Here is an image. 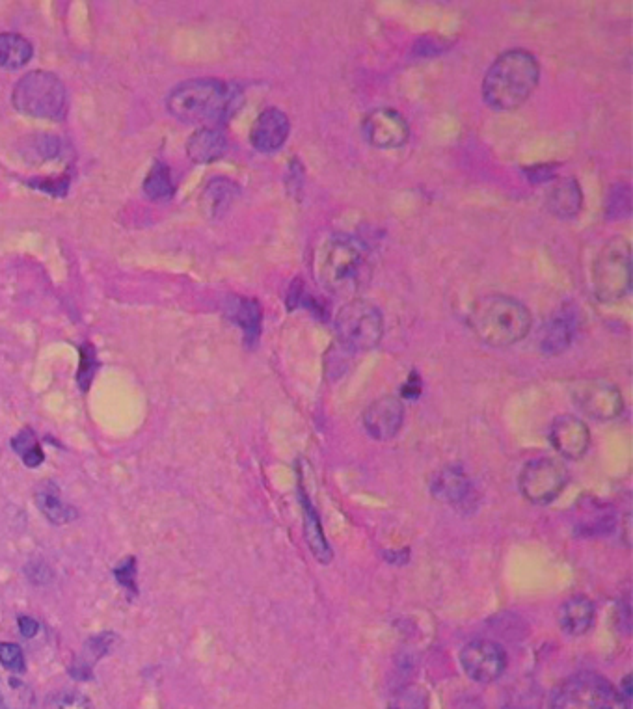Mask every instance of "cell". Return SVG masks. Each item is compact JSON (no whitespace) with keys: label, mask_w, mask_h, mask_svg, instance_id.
Returning a JSON list of instances; mask_svg holds the SVG:
<instances>
[{"label":"cell","mask_w":633,"mask_h":709,"mask_svg":"<svg viewBox=\"0 0 633 709\" xmlns=\"http://www.w3.org/2000/svg\"><path fill=\"white\" fill-rule=\"evenodd\" d=\"M302 181H304V166L297 159H293L287 172V188L291 192H298L302 190Z\"/></svg>","instance_id":"obj_38"},{"label":"cell","mask_w":633,"mask_h":709,"mask_svg":"<svg viewBox=\"0 0 633 709\" xmlns=\"http://www.w3.org/2000/svg\"><path fill=\"white\" fill-rule=\"evenodd\" d=\"M540 81L539 60L524 49L499 54L483 79V99L499 112L516 110L537 90Z\"/></svg>","instance_id":"obj_3"},{"label":"cell","mask_w":633,"mask_h":709,"mask_svg":"<svg viewBox=\"0 0 633 709\" xmlns=\"http://www.w3.org/2000/svg\"><path fill=\"white\" fill-rule=\"evenodd\" d=\"M36 503H38V507L43 512V516L49 522L56 523V525H66V523L73 522L79 516L77 510L62 501L58 488L51 482L43 484L40 490L36 492Z\"/></svg>","instance_id":"obj_23"},{"label":"cell","mask_w":633,"mask_h":709,"mask_svg":"<svg viewBox=\"0 0 633 709\" xmlns=\"http://www.w3.org/2000/svg\"><path fill=\"white\" fill-rule=\"evenodd\" d=\"M431 490L436 499L462 512H472L477 505L475 486L460 468L440 469L432 477Z\"/></svg>","instance_id":"obj_13"},{"label":"cell","mask_w":633,"mask_h":709,"mask_svg":"<svg viewBox=\"0 0 633 709\" xmlns=\"http://www.w3.org/2000/svg\"><path fill=\"white\" fill-rule=\"evenodd\" d=\"M95 365H97V360H95V350L92 345H82L81 348V367H79V375H77V380H79V386H81L84 391L90 386L92 378L95 375Z\"/></svg>","instance_id":"obj_34"},{"label":"cell","mask_w":633,"mask_h":709,"mask_svg":"<svg viewBox=\"0 0 633 709\" xmlns=\"http://www.w3.org/2000/svg\"><path fill=\"white\" fill-rule=\"evenodd\" d=\"M386 709H429V695L421 685L410 683L393 693Z\"/></svg>","instance_id":"obj_30"},{"label":"cell","mask_w":633,"mask_h":709,"mask_svg":"<svg viewBox=\"0 0 633 709\" xmlns=\"http://www.w3.org/2000/svg\"><path fill=\"white\" fill-rule=\"evenodd\" d=\"M241 99V90L229 82L194 79L176 86L166 99V107L177 120L215 129L237 112Z\"/></svg>","instance_id":"obj_1"},{"label":"cell","mask_w":633,"mask_h":709,"mask_svg":"<svg viewBox=\"0 0 633 709\" xmlns=\"http://www.w3.org/2000/svg\"><path fill=\"white\" fill-rule=\"evenodd\" d=\"M0 665L12 672H23L25 656L21 648L14 643H0Z\"/></svg>","instance_id":"obj_33"},{"label":"cell","mask_w":633,"mask_h":709,"mask_svg":"<svg viewBox=\"0 0 633 709\" xmlns=\"http://www.w3.org/2000/svg\"><path fill=\"white\" fill-rule=\"evenodd\" d=\"M15 453L21 456V460L27 464L28 468H36L43 462V451L40 443L36 440L34 432L30 429H23L12 442Z\"/></svg>","instance_id":"obj_31"},{"label":"cell","mask_w":633,"mask_h":709,"mask_svg":"<svg viewBox=\"0 0 633 709\" xmlns=\"http://www.w3.org/2000/svg\"><path fill=\"white\" fill-rule=\"evenodd\" d=\"M401 395L405 399H418L421 395V378H419L418 373H412L408 376L405 386L401 389Z\"/></svg>","instance_id":"obj_40"},{"label":"cell","mask_w":633,"mask_h":709,"mask_svg":"<svg viewBox=\"0 0 633 709\" xmlns=\"http://www.w3.org/2000/svg\"><path fill=\"white\" fill-rule=\"evenodd\" d=\"M572 401L581 414L596 421H613L624 410V399L617 386L607 380H576L570 389Z\"/></svg>","instance_id":"obj_10"},{"label":"cell","mask_w":633,"mask_h":709,"mask_svg":"<svg viewBox=\"0 0 633 709\" xmlns=\"http://www.w3.org/2000/svg\"><path fill=\"white\" fill-rule=\"evenodd\" d=\"M12 103L32 118L58 121L68 112V92L54 73L30 71L15 84Z\"/></svg>","instance_id":"obj_5"},{"label":"cell","mask_w":633,"mask_h":709,"mask_svg":"<svg viewBox=\"0 0 633 709\" xmlns=\"http://www.w3.org/2000/svg\"><path fill=\"white\" fill-rule=\"evenodd\" d=\"M632 287V246L622 237L604 244L593 263L594 296L602 304H615Z\"/></svg>","instance_id":"obj_6"},{"label":"cell","mask_w":633,"mask_h":709,"mask_svg":"<svg viewBox=\"0 0 633 709\" xmlns=\"http://www.w3.org/2000/svg\"><path fill=\"white\" fill-rule=\"evenodd\" d=\"M34 691L28 683L6 676L0 678V709H32Z\"/></svg>","instance_id":"obj_26"},{"label":"cell","mask_w":633,"mask_h":709,"mask_svg":"<svg viewBox=\"0 0 633 709\" xmlns=\"http://www.w3.org/2000/svg\"><path fill=\"white\" fill-rule=\"evenodd\" d=\"M229 317L243 330L246 345H256L261 335L263 311L259 302L246 296H231L228 304Z\"/></svg>","instance_id":"obj_19"},{"label":"cell","mask_w":633,"mask_h":709,"mask_svg":"<svg viewBox=\"0 0 633 709\" xmlns=\"http://www.w3.org/2000/svg\"><path fill=\"white\" fill-rule=\"evenodd\" d=\"M607 213L613 218L630 215V188L617 187L607 203Z\"/></svg>","instance_id":"obj_35"},{"label":"cell","mask_w":633,"mask_h":709,"mask_svg":"<svg viewBox=\"0 0 633 709\" xmlns=\"http://www.w3.org/2000/svg\"><path fill=\"white\" fill-rule=\"evenodd\" d=\"M291 133V121L280 108H265L250 129V144L259 153H276Z\"/></svg>","instance_id":"obj_16"},{"label":"cell","mask_w":633,"mask_h":709,"mask_svg":"<svg viewBox=\"0 0 633 709\" xmlns=\"http://www.w3.org/2000/svg\"><path fill=\"white\" fill-rule=\"evenodd\" d=\"M302 512H304V535H306L308 548L317 561L328 564L332 561V549L324 536L323 523L317 510L313 509L310 499L304 494H302Z\"/></svg>","instance_id":"obj_22"},{"label":"cell","mask_w":633,"mask_h":709,"mask_svg":"<svg viewBox=\"0 0 633 709\" xmlns=\"http://www.w3.org/2000/svg\"><path fill=\"white\" fill-rule=\"evenodd\" d=\"M116 579L122 583L125 589L136 594V562L135 559H125V561L116 568Z\"/></svg>","instance_id":"obj_37"},{"label":"cell","mask_w":633,"mask_h":709,"mask_svg":"<svg viewBox=\"0 0 633 709\" xmlns=\"http://www.w3.org/2000/svg\"><path fill=\"white\" fill-rule=\"evenodd\" d=\"M336 332L343 347L352 352H369L384 337L382 311L369 300L352 298L337 313Z\"/></svg>","instance_id":"obj_8"},{"label":"cell","mask_w":633,"mask_h":709,"mask_svg":"<svg viewBox=\"0 0 633 709\" xmlns=\"http://www.w3.org/2000/svg\"><path fill=\"white\" fill-rule=\"evenodd\" d=\"M43 709H94L92 704L73 691H64V693H56V695L47 698L45 708Z\"/></svg>","instance_id":"obj_32"},{"label":"cell","mask_w":633,"mask_h":709,"mask_svg":"<svg viewBox=\"0 0 633 709\" xmlns=\"http://www.w3.org/2000/svg\"><path fill=\"white\" fill-rule=\"evenodd\" d=\"M235 196H237L235 183H231L229 179H213L203 192V209L207 211V215L216 218L228 209L229 203Z\"/></svg>","instance_id":"obj_27"},{"label":"cell","mask_w":633,"mask_h":709,"mask_svg":"<svg viewBox=\"0 0 633 709\" xmlns=\"http://www.w3.org/2000/svg\"><path fill=\"white\" fill-rule=\"evenodd\" d=\"M613 512L607 505L600 503H589L585 507H581L578 512V525L576 529L580 533H589V535H598V533H609V529H613Z\"/></svg>","instance_id":"obj_28"},{"label":"cell","mask_w":633,"mask_h":709,"mask_svg":"<svg viewBox=\"0 0 633 709\" xmlns=\"http://www.w3.org/2000/svg\"><path fill=\"white\" fill-rule=\"evenodd\" d=\"M533 317L520 300L511 296L479 298L468 313V326L488 347L505 348L520 343L531 330Z\"/></svg>","instance_id":"obj_4"},{"label":"cell","mask_w":633,"mask_h":709,"mask_svg":"<svg viewBox=\"0 0 633 709\" xmlns=\"http://www.w3.org/2000/svg\"><path fill=\"white\" fill-rule=\"evenodd\" d=\"M553 170H555V164H542V166L527 168L526 175L533 183H544V181L553 179V175H555Z\"/></svg>","instance_id":"obj_39"},{"label":"cell","mask_w":633,"mask_h":709,"mask_svg":"<svg viewBox=\"0 0 633 709\" xmlns=\"http://www.w3.org/2000/svg\"><path fill=\"white\" fill-rule=\"evenodd\" d=\"M550 709H628V704L604 676L580 672L553 691Z\"/></svg>","instance_id":"obj_7"},{"label":"cell","mask_w":633,"mask_h":709,"mask_svg":"<svg viewBox=\"0 0 633 709\" xmlns=\"http://www.w3.org/2000/svg\"><path fill=\"white\" fill-rule=\"evenodd\" d=\"M568 482V469L553 458H535L520 471L518 486L527 501L535 505H550L563 494Z\"/></svg>","instance_id":"obj_9"},{"label":"cell","mask_w":633,"mask_h":709,"mask_svg":"<svg viewBox=\"0 0 633 709\" xmlns=\"http://www.w3.org/2000/svg\"><path fill=\"white\" fill-rule=\"evenodd\" d=\"M30 187L38 188L43 192H49L53 196H66L69 188L68 177H56V179H32L28 181Z\"/></svg>","instance_id":"obj_36"},{"label":"cell","mask_w":633,"mask_h":709,"mask_svg":"<svg viewBox=\"0 0 633 709\" xmlns=\"http://www.w3.org/2000/svg\"><path fill=\"white\" fill-rule=\"evenodd\" d=\"M19 629H21L23 637H27V639H30V637H34V635L38 633V629H40V626H38V622H36L34 618H28V616H21V618H19Z\"/></svg>","instance_id":"obj_41"},{"label":"cell","mask_w":633,"mask_h":709,"mask_svg":"<svg viewBox=\"0 0 633 709\" xmlns=\"http://www.w3.org/2000/svg\"><path fill=\"white\" fill-rule=\"evenodd\" d=\"M594 618H596L594 603L587 596H572L563 603L559 622L563 631L570 637H581L591 631Z\"/></svg>","instance_id":"obj_21"},{"label":"cell","mask_w":633,"mask_h":709,"mask_svg":"<svg viewBox=\"0 0 633 709\" xmlns=\"http://www.w3.org/2000/svg\"><path fill=\"white\" fill-rule=\"evenodd\" d=\"M550 442L559 455L570 460H580L589 451L591 430L580 417L561 415L550 427Z\"/></svg>","instance_id":"obj_15"},{"label":"cell","mask_w":633,"mask_h":709,"mask_svg":"<svg viewBox=\"0 0 633 709\" xmlns=\"http://www.w3.org/2000/svg\"><path fill=\"white\" fill-rule=\"evenodd\" d=\"M114 641H116L114 633H101V635H97L94 639H90L88 643L84 644L81 656H79V661L73 663L71 672H73L77 678H90L95 663H97L101 657L105 656L107 652H110Z\"/></svg>","instance_id":"obj_25"},{"label":"cell","mask_w":633,"mask_h":709,"mask_svg":"<svg viewBox=\"0 0 633 709\" xmlns=\"http://www.w3.org/2000/svg\"><path fill=\"white\" fill-rule=\"evenodd\" d=\"M581 205H583V192L580 183L572 177L559 179L546 196L548 211L559 218H574L580 215Z\"/></svg>","instance_id":"obj_20"},{"label":"cell","mask_w":633,"mask_h":709,"mask_svg":"<svg viewBox=\"0 0 633 709\" xmlns=\"http://www.w3.org/2000/svg\"><path fill=\"white\" fill-rule=\"evenodd\" d=\"M34 47L32 43L19 34H0V67L4 69H21L32 60Z\"/></svg>","instance_id":"obj_24"},{"label":"cell","mask_w":633,"mask_h":709,"mask_svg":"<svg viewBox=\"0 0 633 709\" xmlns=\"http://www.w3.org/2000/svg\"><path fill=\"white\" fill-rule=\"evenodd\" d=\"M365 142L378 149L403 148L410 136L405 116L393 108L371 110L362 121Z\"/></svg>","instance_id":"obj_12"},{"label":"cell","mask_w":633,"mask_h":709,"mask_svg":"<svg viewBox=\"0 0 633 709\" xmlns=\"http://www.w3.org/2000/svg\"><path fill=\"white\" fill-rule=\"evenodd\" d=\"M405 421V404L401 399L386 395L371 402L364 412V427L367 434L377 442H390Z\"/></svg>","instance_id":"obj_14"},{"label":"cell","mask_w":633,"mask_h":709,"mask_svg":"<svg viewBox=\"0 0 633 709\" xmlns=\"http://www.w3.org/2000/svg\"><path fill=\"white\" fill-rule=\"evenodd\" d=\"M228 151V138L220 129L202 127L187 142V155L196 164L220 161Z\"/></svg>","instance_id":"obj_18"},{"label":"cell","mask_w":633,"mask_h":709,"mask_svg":"<svg viewBox=\"0 0 633 709\" xmlns=\"http://www.w3.org/2000/svg\"><path fill=\"white\" fill-rule=\"evenodd\" d=\"M505 709H524V708H518V706H514V708H505Z\"/></svg>","instance_id":"obj_42"},{"label":"cell","mask_w":633,"mask_h":709,"mask_svg":"<svg viewBox=\"0 0 633 709\" xmlns=\"http://www.w3.org/2000/svg\"><path fill=\"white\" fill-rule=\"evenodd\" d=\"M576 330V315L568 309H561L544 324L540 332V350L546 356H557L570 347Z\"/></svg>","instance_id":"obj_17"},{"label":"cell","mask_w":633,"mask_h":709,"mask_svg":"<svg viewBox=\"0 0 633 709\" xmlns=\"http://www.w3.org/2000/svg\"><path fill=\"white\" fill-rule=\"evenodd\" d=\"M460 667L477 683H492L507 669V654L494 641L477 639L460 650Z\"/></svg>","instance_id":"obj_11"},{"label":"cell","mask_w":633,"mask_h":709,"mask_svg":"<svg viewBox=\"0 0 633 709\" xmlns=\"http://www.w3.org/2000/svg\"><path fill=\"white\" fill-rule=\"evenodd\" d=\"M317 276L328 293L352 300L371 280L369 248L351 235L326 239L317 255Z\"/></svg>","instance_id":"obj_2"},{"label":"cell","mask_w":633,"mask_h":709,"mask_svg":"<svg viewBox=\"0 0 633 709\" xmlns=\"http://www.w3.org/2000/svg\"><path fill=\"white\" fill-rule=\"evenodd\" d=\"M144 192L149 200L166 201L170 200L176 192L170 168L164 162L157 161L153 164L146 181H144Z\"/></svg>","instance_id":"obj_29"}]
</instances>
